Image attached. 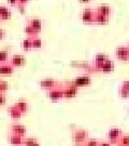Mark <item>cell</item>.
<instances>
[{
	"label": "cell",
	"mask_w": 129,
	"mask_h": 146,
	"mask_svg": "<svg viewBox=\"0 0 129 146\" xmlns=\"http://www.w3.org/2000/svg\"><path fill=\"white\" fill-rule=\"evenodd\" d=\"M108 22H109L108 15H104V14H101V13H98V12L95 13L94 23H96V24H98V25H105Z\"/></svg>",
	"instance_id": "cell-13"
},
{
	"label": "cell",
	"mask_w": 129,
	"mask_h": 146,
	"mask_svg": "<svg viewBox=\"0 0 129 146\" xmlns=\"http://www.w3.org/2000/svg\"><path fill=\"white\" fill-rule=\"evenodd\" d=\"M29 2V0H18V3L17 5H26L27 3Z\"/></svg>",
	"instance_id": "cell-34"
},
{
	"label": "cell",
	"mask_w": 129,
	"mask_h": 146,
	"mask_svg": "<svg viewBox=\"0 0 129 146\" xmlns=\"http://www.w3.org/2000/svg\"><path fill=\"white\" fill-rule=\"evenodd\" d=\"M119 94L122 99H128L129 98V91L128 90H126L125 88H123V87H120V88H119Z\"/></svg>",
	"instance_id": "cell-26"
},
{
	"label": "cell",
	"mask_w": 129,
	"mask_h": 146,
	"mask_svg": "<svg viewBox=\"0 0 129 146\" xmlns=\"http://www.w3.org/2000/svg\"><path fill=\"white\" fill-rule=\"evenodd\" d=\"M117 145H123V146H127L129 145V135H122L119 136V141L116 143Z\"/></svg>",
	"instance_id": "cell-24"
},
{
	"label": "cell",
	"mask_w": 129,
	"mask_h": 146,
	"mask_svg": "<svg viewBox=\"0 0 129 146\" xmlns=\"http://www.w3.org/2000/svg\"><path fill=\"white\" fill-rule=\"evenodd\" d=\"M11 16H12V12L10 10H8L7 12H5L3 14L0 15V20L1 21H7V20H10Z\"/></svg>",
	"instance_id": "cell-28"
},
{
	"label": "cell",
	"mask_w": 129,
	"mask_h": 146,
	"mask_svg": "<svg viewBox=\"0 0 129 146\" xmlns=\"http://www.w3.org/2000/svg\"><path fill=\"white\" fill-rule=\"evenodd\" d=\"M24 33L26 34V36L30 37V38H32V37H35V36H38V33H37L29 24H27V25L24 27Z\"/></svg>",
	"instance_id": "cell-21"
},
{
	"label": "cell",
	"mask_w": 129,
	"mask_h": 146,
	"mask_svg": "<svg viewBox=\"0 0 129 146\" xmlns=\"http://www.w3.org/2000/svg\"><path fill=\"white\" fill-rule=\"evenodd\" d=\"M107 60H108V56H107L105 54H102V53L97 54V55L95 56V62H94L95 68H96V69H100V68L102 67L104 61H107Z\"/></svg>",
	"instance_id": "cell-14"
},
{
	"label": "cell",
	"mask_w": 129,
	"mask_h": 146,
	"mask_svg": "<svg viewBox=\"0 0 129 146\" xmlns=\"http://www.w3.org/2000/svg\"><path fill=\"white\" fill-rule=\"evenodd\" d=\"M128 135H129V134H128Z\"/></svg>",
	"instance_id": "cell-37"
},
{
	"label": "cell",
	"mask_w": 129,
	"mask_h": 146,
	"mask_svg": "<svg viewBox=\"0 0 129 146\" xmlns=\"http://www.w3.org/2000/svg\"><path fill=\"white\" fill-rule=\"evenodd\" d=\"M47 98L53 101V102H57L60 99L64 98V93H62V89L57 88V87H54L52 89H48L46 92Z\"/></svg>",
	"instance_id": "cell-2"
},
{
	"label": "cell",
	"mask_w": 129,
	"mask_h": 146,
	"mask_svg": "<svg viewBox=\"0 0 129 146\" xmlns=\"http://www.w3.org/2000/svg\"><path fill=\"white\" fill-rule=\"evenodd\" d=\"M28 24H29L38 34L42 31L43 24H42L41 20H39V19H30V20H28Z\"/></svg>",
	"instance_id": "cell-15"
},
{
	"label": "cell",
	"mask_w": 129,
	"mask_h": 146,
	"mask_svg": "<svg viewBox=\"0 0 129 146\" xmlns=\"http://www.w3.org/2000/svg\"><path fill=\"white\" fill-rule=\"evenodd\" d=\"M120 135H122V130L119 128H111L108 132V140L111 144H116Z\"/></svg>",
	"instance_id": "cell-5"
},
{
	"label": "cell",
	"mask_w": 129,
	"mask_h": 146,
	"mask_svg": "<svg viewBox=\"0 0 129 146\" xmlns=\"http://www.w3.org/2000/svg\"><path fill=\"white\" fill-rule=\"evenodd\" d=\"M11 132L15 133V134L20 136H24L26 134V132H27V129H26V127H24L21 123H13L11 125Z\"/></svg>",
	"instance_id": "cell-11"
},
{
	"label": "cell",
	"mask_w": 129,
	"mask_h": 146,
	"mask_svg": "<svg viewBox=\"0 0 129 146\" xmlns=\"http://www.w3.org/2000/svg\"><path fill=\"white\" fill-rule=\"evenodd\" d=\"M95 13H96V11L92 10V9H85V10H83L82 13H81V20H82L85 24H94Z\"/></svg>",
	"instance_id": "cell-4"
},
{
	"label": "cell",
	"mask_w": 129,
	"mask_h": 146,
	"mask_svg": "<svg viewBox=\"0 0 129 146\" xmlns=\"http://www.w3.org/2000/svg\"><path fill=\"white\" fill-rule=\"evenodd\" d=\"M39 87L41 89H44V90H48V89H52L54 87H57L58 86V82H57L55 79L52 78H47V79H42L39 81Z\"/></svg>",
	"instance_id": "cell-7"
},
{
	"label": "cell",
	"mask_w": 129,
	"mask_h": 146,
	"mask_svg": "<svg viewBox=\"0 0 129 146\" xmlns=\"http://www.w3.org/2000/svg\"><path fill=\"white\" fill-rule=\"evenodd\" d=\"M5 101H7V98H5V95L3 93H1V92H0V106L5 105Z\"/></svg>",
	"instance_id": "cell-30"
},
{
	"label": "cell",
	"mask_w": 129,
	"mask_h": 146,
	"mask_svg": "<svg viewBox=\"0 0 129 146\" xmlns=\"http://www.w3.org/2000/svg\"><path fill=\"white\" fill-rule=\"evenodd\" d=\"M122 87L129 91V80H125L124 82H123V84H122Z\"/></svg>",
	"instance_id": "cell-31"
},
{
	"label": "cell",
	"mask_w": 129,
	"mask_h": 146,
	"mask_svg": "<svg viewBox=\"0 0 129 146\" xmlns=\"http://www.w3.org/2000/svg\"><path fill=\"white\" fill-rule=\"evenodd\" d=\"M31 46H32V49H41L43 46L41 38H39L38 36L32 37L31 38Z\"/></svg>",
	"instance_id": "cell-20"
},
{
	"label": "cell",
	"mask_w": 129,
	"mask_h": 146,
	"mask_svg": "<svg viewBox=\"0 0 129 146\" xmlns=\"http://www.w3.org/2000/svg\"><path fill=\"white\" fill-rule=\"evenodd\" d=\"M14 105H15L18 110H21L22 114H25V113H27L28 110H29V105H28V103H27L26 101H24V100H20V101H17Z\"/></svg>",
	"instance_id": "cell-17"
},
{
	"label": "cell",
	"mask_w": 129,
	"mask_h": 146,
	"mask_svg": "<svg viewBox=\"0 0 129 146\" xmlns=\"http://www.w3.org/2000/svg\"><path fill=\"white\" fill-rule=\"evenodd\" d=\"M9 142L10 144H13V145H21L23 142V136L17 135L15 133H11L9 136Z\"/></svg>",
	"instance_id": "cell-19"
},
{
	"label": "cell",
	"mask_w": 129,
	"mask_h": 146,
	"mask_svg": "<svg viewBox=\"0 0 129 146\" xmlns=\"http://www.w3.org/2000/svg\"><path fill=\"white\" fill-rule=\"evenodd\" d=\"M116 58L123 61V62H127L129 61V48L128 47H119L115 51Z\"/></svg>",
	"instance_id": "cell-6"
},
{
	"label": "cell",
	"mask_w": 129,
	"mask_h": 146,
	"mask_svg": "<svg viewBox=\"0 0 129 146\" xmlns=\"http://www.w3.org/2000/svg\"><path fill=\"white\" fill-rule=\"evenodd\" d=\"M22 144L24 145H39V142L37 139H33V137H28V139H23V142Z\"/></svg>",
	"instance_id": "cell-23"
},
{
	"label": "cell",
	"mask_w": 129,
	"mask_h": 146,
	"mask_svg": "<svg viewBox=\"0 0 129 146\" xmlns=\"http://www.w3.org/2000/svg\"><path fill=\"white\" fill-rule=\"evenodd\" d=\"M5 31H3V29H1V28H0V40H2V39H3V38H5Z\"/></svg>",
	"instance_id": "cell-35"
},
{
	"label": "cell",
	"mask_w": 129,
	"mask_h": 146,
	"mask_svg": "<svg viewBox=\"0 0 129 146\" xmlns=\"http://www.w3.org/2000/svg\"><path fill=\"white\" fill-rule=\"evenodd\" d=\"M8 58H9V52L7 50H1L0 51V63L8 62Z\"/></svg>",
	"instance_id": "cell-25"
},
{
	"label": "cell",
	"mask_w": 129,
	"mask_h": 146,
	"mask_svg": "<svg viewBox=\"0 0 129 146\" xmlns=\"http://www.w3.org/2000/svg\"><path fill=\"white\" fill-rule=\"evenodd\" d=\"M96 12L101 13V14H104V15L110 16L111 15V13H112V9H111V7H109V5H101L96 9Z\"/></svg>",
	"instance_id": "cell-18"
},
{
	"label": "cell",
	"mask_w": 129,
	"mask_h": 146,
	"mask_svg": "<svg viewBox=\"0 0 129 146\" xmlns=\"http://www.w3.org/2000/svg\"><path fill=\"white\" fill-rule=\"evenodd\" d=\"M25 63L26 58L23 55H21V54H15L10 60V64L13 67H22V66L25 65Z\"/></svg>",
	"instance_id": "cell-8"
},
{
	"label": "cell",
	"mask_w": 129,
	"mask_h": 146,
	"mask_svg": "<svg viewBox=\"0 0 129 146\" xmlns=\"http://www.w3.org/2000/svg\"><path fill=\"white\" fill-rule=\"evenodd\" d=\"M13 72H14V67L10 63H0V75L1 76H9V75H12Z\"/></svg>",
	"instance_id": "cell-9"
},
{
	"label": "cell",
	"mask_w": 129,
	"mask_h": 146,
	"mask_svg": "<svg viewBox=\"0 0 129 146\" xmlns=\"http://www.w3.org/2000/svg\"><path fill=\"white\" fill-rule=\"evenodd\" d=\"M8 2H9L11 5H17L18 0H8Z\"/></svg>",
	"instance_id": "cell-33"
},
{
	"label": "cell",
	"mask_w": 129,
	"mask_h": 146,
	"mask_svg": "<svg viewBox=\"0 0 129 146\" xmlns=\"http://www.w3.org/2000/svg\"><path fill=\"white\" fill-rule=\"evenodd\" d=\"M84 145H87V146H97L99 145V141L98 140H96V139H89L88 137L86 142H85V144Z\"/></svg>",
	"instance_id": "cell-27"
},
{
	"label": "cell",
	"mask_w": 129,
	"mask_h": 146,
	"mask_svg": "<svg viewBox=\"0 0 129 146\" xmlns=\"http://www.w3.org/2000/svg\"><path fill=\"white\" fill-rule=\"evenodd\" d=\"M100 70L102 72V73H105V74H109V73H112L114 70V63L112 61H110V60H107V61H104L103 63L102 67L100 68Z\"/></svg>",
	"instance_id": "cell-16"
},
{
	"label": "cell",
	"mask_w": 129,
	"mask_h": 146,
	"mask_svg": "<svg viewBox=\"0 0 129 146\" xmlns=\"http://www.w3.org/2000/svg\"><path fill=\"white\" fill-rule=\"evenodd\" d=\"M8 113H9V115H10V117L12 118L13 120H18L22 118V111L17 107H16L15 105H12V106H10L9 108H8Z\"/></svg>",
	"instance_id": "cell-12"
},
{
	"label": "cell",
	"mask_w": 129,
	"mask_h": 146,
	"mask_svg": "<svg viewBox=\"0 0 129 146\" xmlns=\"http://www.w3.org/2000/svg\"><path fill=\"white\" fill-rule=\"evenodd\" d=\"M8 84H7V82H5V81H0V92L2 93V92H5V91H7L8 90Z\"/></svg>",
	"instance_id": "cell-29"
},
{
	"label": "cell",
	"mask_w": 129,
	"mask_h": 146,
	"mask_svg": "<svg viewBox=\"0 0 129 146\" xmlns=\"http://www.w3.org/2000/svg\"><path fill=\"white\" fill-rule=\"evenodd\" d=\"M62 93H64V98L65 99H73L75 98V95L77 94V88L74 86H69L67 88L62 89Z\"/></svg>",
	"instance_id": "cell-10"
},
{
	"label": "cell",
	"mask_w": 129,
	"mask_h": 146,
	"mask_svg": "<svg viewBox=\"0 0 129 146\" xmlns=\"http://www.w3.org/2000/svg\"><path fill=\"white\" fill-rule=\"evenodd\" d=\"M22 49H23L24 51H29L30 49H32V46H31V38H30V37L26 38V39H24V40L22 41Z\"/></svg>",
	"instance_id": "cell-22"
},
{
	"label": "cell",
	"mask_w": 129,
	"mask_h": 146,
	"mask_svg": "<svg viewBox=\"0 0 129 146\" xmlns=\"http://www.w3.org/2000/svg\"><path fill=\"white\" fill-rule=\"evenodd\" d=\"M8 10H9V9H8L7 7H3V5H0V15H1V14H3V13H5V12H7Z\"/></svg>",
	"instance_id": "cell-32"
},
{
	"label": "cell",
	"mask_w": 129,
	"mask_h": 146,
	"mask_svg": "<svg viewBox=\"0 0 129 146\" xmlns=\"http://www.w3.org/2000/svg\"><path fill=\"white\" fill-rule=\"evenodd\" d=\"M88 139V132L86 130L77 129L72 132V140L77 145H84Z\"/></svg>",
	"instance_id": "cell-1"
},
{
	"label": "cell",
	"mask_w": 129,
	"mask_h": 146,
	"mask_svg": "<svg viewBox=\"0 0 129 146\" xmlns=\"http://www.w3.org/2000/svg\"><path fill=\"white\" fill-rule=\"evenodd\" d=\"M128 48H129V47H128Z\"/></svg>",
	"instance_id": "cell-38"
},
{
	"label": "cell",
	"mask_w": 129,
	"mask_h": 146,
	"mask_svg": "<svg viewBox=\"0 0 129 146\" xmlns=\"http://www.w3.org/2000/svg\"><path fill=\"white\" fill-rule=\"evenodd\" d=\"M80 1H81L82 3H88V2L90 1V0H80Z\"/></svg>",
	"instance_id": "cell-36"
},
{
	"label": "cell",
	"mask_w": 129,
	"mask_h": 146,
	"mask_svg": "<svg viewBox=\"0 0 129 146\" xmlns=\"http://www.w3.org/2000/svg\"><path fill=\"white\" fill-rule=\"evenodd\" d=\"M92 84V79L87 75H83V76H79L72 81V86L77 87V88H82V87H87L90 86Z\"/></svg>",
	"instance_id": "cell-3"
}]
</instances>
